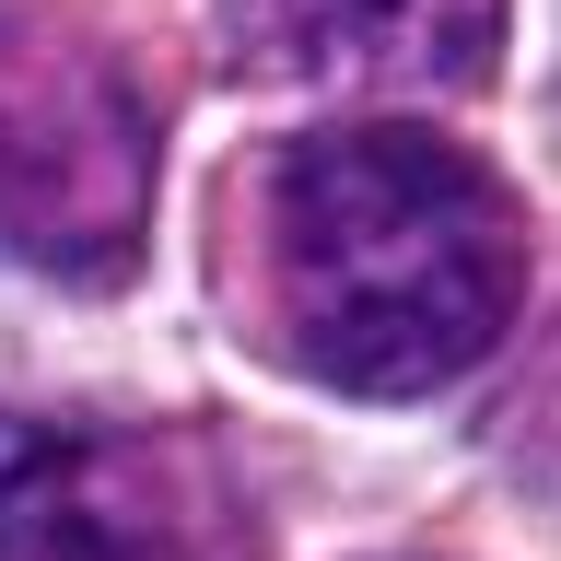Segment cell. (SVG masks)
I'll use <instances>...</instances> for the list:
<instances>
[{"mask_svg": "<svg viewBox=\"0 0 561 561\" xmlns=\"http://www.w3.org/2000/svg\"><path fill=\"white\" fill-rule=\"evenodd\" d=\"M222 316L351 410H421L503 351L526 305V199L480 140L410 105L257 140L210 234Z\"/></svg>", "mask_w": 561, "mask_h": 561, "instance_id": "1", "label": "cell"}, {"mask_svg": "<svg viewBox=\"0 0 561 561\" xmlns=\"http://www.w3.org/2000/svg\"><path fill=\"white\" fill-rule=\"evenodd\" d=\"M164 117L140 70L70 12H0V270L129 293L152 257Z\"/></svg>", "mask_w": 561, "mask_h": 561, "instance_id": "2", "label": "cell"}, {"mask_svg": "<svg viewBox=\"0 0 561 561\" xmlns=\"http://www.w3.org/2000/svg\"><path fill=\"white\" fill-rule=\"evenodd\" d=\"M0 561H257V503L187 421H59L0 468Z\"/></svg>", "mask_w": 561, "mask_h": 561, "instance_id": "3", "label": "cell"}, {"mask_svg": "<svg viewBox=\"0 0 561 561\" xmlns=\"http://www.w3.org/2000/svg\"><path fill=\"white\" fill-rule=\"evenodd\" d=\"M515 0H222V47L270 94L456 105L503 70Z\"/></svg>", "mask_w": 561, "mask_h": 561, "instance_id": "4", "label": "cell"}]
</instances>
